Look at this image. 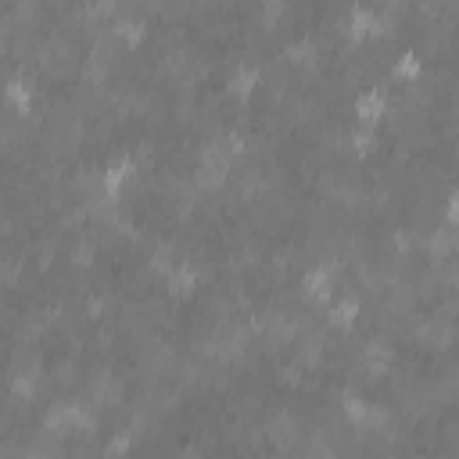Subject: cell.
<instances>
[{
  "mask_svg": "<svg viewBox=\"0 0 459 459\" xmlns=\"http://www.w3.org/2000/svg\"><path fill=\"white\" fill-rule=\"evenodd\" d=\"M355 115L362 119V122H377L380 115H384V97H380V94H362L359 97V104H355Z\"/></svg>",
  "mask_w": 459,
  "mask_h": 459,
  "instance_id": "obj_1",
  "label": "cell"
},
{
  "mask_svg": "<svg viewBox=\"0 0 459 459\" xmlns=\"http://www.w3.org/2000/svg\"><path fill=\"white\" fill-rule=\"evenodd\" d=\"M338 327H348L352 320H355V301H341V305H334V316H330Z\"/></svg>",
  "mask_w": 459,
  "mask_h": 459,
  "instance_id": "obj_2",
  "label": "cell"
}]
</instances>
